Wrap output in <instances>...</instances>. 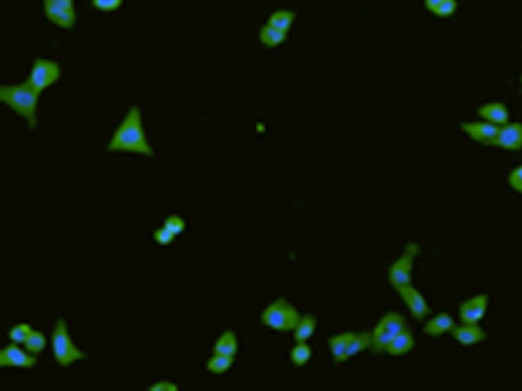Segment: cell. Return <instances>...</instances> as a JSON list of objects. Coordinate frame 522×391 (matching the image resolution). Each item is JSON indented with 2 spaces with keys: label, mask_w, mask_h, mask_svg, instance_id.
I'll return each instance as SVG.
<instances>
[{
  "label": "cell",
  "mask_w": 522,
  "mask_h": 391,
  "mask_svg": "<svg viewBox=\"0 0 522 391\" xmlns=\"http://www.w3.org/2000/svg\"><path fill=\"white\" fill-rule=\"evenodd\" d=\"M317 330V317L312 313L302 315L300 322L295 327V341L296 343H303V341H309L310 337L315 334Z\"/></svg>",
  "instance_id": "cell-20"
},
{
  "label": "cell",
  "mask_w": 522,
  "mask_h": 391,
  "mask_svg": "<svg viewBox=\"0 0 522 391\" xmlns=\"http://www.w3.org/2000/svg\"><path fill=\"white\" fill-rule=\"evenodd\" d=\"M108 151L114 154H131L143 155V157H154L155 151L148 143L147 132L143 127V117H141L140 106L133 105L124 115L118 127L112 134L107 145Z\"/></svg>",
  "instance_id": "cell-1"
},
{
  "label": "cell",
  "mask_w": 522,
  "mask_h": 391,
  "mask_svg": "<svg viewBox=\"0 0 522 391\" xmlns=\"http://www.w3.org/2000/svg\"><path fill=\"white\" fill-rule=\"evenodd\" d=\"M479 118L486 122H491L494 125H505L507 122H510V112H508V106L501 101H491L486 103V105L479 106L477 108Z\"/></svg>",
  "instance_id": "cell-14"
},
{
  "label": "cell",
  "mask_w": 522,
  "mask_h": 391,
  "mask_svg": "<svg viewBox=\"0 0 522 391\" xmlns=\"http://www.w3.org/2000/svg\"><path fill=\"white\" fill-rule=\"evenodd\" d=\"M92 8L101 12H114L122 8L124 0H91Z\"/></svg>",
  "instance_id": "cell-31"
},
{
  "label": "cell",
  "mask_w": 522,
  "mask_h": 391,
  "mask_svg": "<svg viewBox=\"0 0 522 391\" xmlns=\"http://www.w3.org/2000/svg\"><path fill=\"white\" fill-rule=\"evenodd\" d=\"M41 94L42 92H39L28 81L21 84L0 85V101L11 108L16 115L25 118L30 129H35L39 124L37 108Z\"/></svg>",
  "instance_id": "cell-2"
},
{
  "label": "cell",
  "mask_w": 522,
  "mask_h": 391,
  "mask_svg": "<svg viewBox=\"0 0 522 391\" xmlns=\"http://www.w3.org/2000/svg\"><path fill=\"white\" fill-rule=\"evenodd\" d=\"M521 85H522V75H521Z\"/></svg>",
  "instance_id": "cell-35"
},
{
  "label": "cell",
  "mask_w": 522,
  "mask_h": 391,
  "mask_svg": "<svg viewBox=\"0 0 522 391\" xmlns=\"http://www.w3.org/2000/svg\"><path fill=\"white\" fill-rule=\"evenodd\" d=\"M237 350H239V341L233 330H225L213 344V353H221V355H232L236 357Z\"/></svg>",
  "instance_id": "cell-22"
},
{
  "label": "cell",
  "mask_w": 522,
  "mask_h": 391,
  "mask_svg": "<svg viewBox=\"0 0 522 391\" xmlns=\"http://www.w3.org/2000/svg\"><path fill=\"white\" fill-rule=\"evenodd\" d=\"M406 326H408V322H406L404 315L397 313V311H388V313H385L382 318H379L378 324L375 326V329L383 330V332L394 334L395 336V334L401 332Z\"/></svg>",
  "instance_id": "cell-18"
},
{
  "label": "cell",
  "mask_w": 522,
  "mask_h": 391,
  "mask_svg": "<svg viewBox=\"0 0 522 391\" xmlns=\"http://www.w3.org/2000/svg\"><path fill=\"white\" fill-rule=\"evenodd\" d=\"M460 129L474 141V143L482 145V147H491L493 139L497 138L500 125H494L491 122H486L482 118L474 122H461Z\"/></svg>",
  "instance_id": "cell-10"
},
{
  "label": "cell",
  "mask_w": 522,
  "mask_h": 391,
  "mask_svg": "<svg viewBox=\"0 0 522 391\" xmlns=\"http://www.w3.org/2000/svg\"><path fill=\"white\" fill-rule=\"evenodd\" d=\"M258 39H260L261 45H265V47L273 49L279 47V45L286 44L287 42V33L282 32V30H277L270 25H263L258 32Z\"/></svg>",
  "instance_id": "cell-19"
},
{
  "label": "cell",
  "mask_w": 522,
  "mask_h": 391,
  "mask_svg": "<svg viewBox=\"0 0 522 391\" xmlns=\"http://www.w3.org/2000/svg\"><path fill=\"white\" fill-rule=\"evenodd\" d=\"M312 346H310L306 341H303V343H296L295 346H293V350H291L289 353V359L296 367H305L306 363L312 360Z\"/></svg>",
  "instance_id": "cell-25"
},
{
  "label": "cell",
  "mask_w": 522,
  "mask_h": 391,
  "mask_svg": "<svg viewBox=\"0 0 522 391\" xmlns=\"http://www.w3.org/2000/svg\"><path fill=\"white\" fill-rule=\"evenodd\" d=\"M416 346L415 334H413L411 327L406 326L401 332H397V336L392 339L390 346L386 348V353L392 355V357H404V355L411 353Z\"/></svg>",
  "instance_id": "cell-16"
},
{
  "label": "cell",
  "mask_w": 522,
  "mask_h": 391,
  "mask_svg": "<svg viewBox=\"0 0 522 391\" xmlns=\"http://www.w3.org/2000/svg\"><path fill=\"white\" fill-rule=\"evenodd\" d=\"M395 293H397L399 297L404 301V304L408 306V310L411 311L415 320L423 322V320H427V318L430 317V313H432L430 304H428V301L425 299L421 290L416 289L413 284H409V286H404V287H399Z\"/></svg>",
  "instance_id": "cell-9"
},
{
  "label": "cell",
  "mask_w": 522,
  "mask_h": 391,
  "mask_svg": "<svg viewBox=\"0 0 522 391\" xmlns=\"http://www.w3.org/2000/svg\"><path fill=\"white\" fill-rule=\"evenodd\" d=\"M148 391H178V384L173 383V381L162 379V381H157V383L150 384V386H148Z\"/></svg>",
  "instance_id": "cell-33"
},
{
  "label": "cell",
  "mask_w": 522,
  "mask_h": 391,
  "mask_svg": "<svg viewBox=\"0 0 522 391\" xmlns=\"http://www.w3.org/2000/svg\"><path fill=\"white\" fill-rule=\"evenodd\" d=\"M44 14L52 25L72 30L77 25L75 0H44Z\"/></svg>",
  "instance_id": "cell-7"
},
{
  "label": "cell",
  "mask_w": 522,
  "mask_h": 391,
  "mask_svg": "<svg viewBox=\"0 0 522 391\" xmlns=\"http://www.w3.org/2000/svg\"><path fill=\"white\" fill-rule=\"evenodd\" d=\"M489 306V296L488 294H475V296L468 297L458 308V315L463 324H481L482 318L488 313Z\"/></svg>",
  "instance_id": "cell-11"
},
{
  "label": "cell",
  "mask_w": 522,
  "mask_h": 391,
  "mask_svg": "<svg viewBox=\"0 0 522 391\" xmlns=\"http://www.w3.org/2000/svg\"><path fill=\"white\" fill-rule=\"evenodd\" d=\"M233 363H236V357H232V355L213 353V357L206 362V369L207 372L214 374V376H223L232 369Z\"/></svg>",
  "instance_id": "cell-21"
},
{
  "label": "cell",
  "mask_w": 522,
  "mask_h": 391,
  "mask_svg": "<svg viewBox=\"0 0 522 391\" xmlns=\"http://www.w3.org/2000/svg\"><path fill=\"white\" fill-rule=\"evenodd\" d=\"M23 346L26 348V350L30 351V353H34V355H41L42 351L45 350V346H48V337H45V334L42 332V330H32V334L28 336V339L25 341V344Z\"/></svg>",
  "instance_id": "cell-26"
},
{
  "label": "cell",
  "mask_w": 522,
  "mask_h": 391,
  "mask_svg": "<svg viewBox=\"0 0 522 391\" xmlns=\"http://www.w3.org/2000/svg\"><path fill=\"white\" fill-rule=\"evenodd\" d=\"M419 256V244L416 242H408L404 247V253L390 264L388 268V282L390 286L395 290L399 287H404L413 284V270H415V261Z\"/></svg>",
  "instance_id": "cell-5"
},
{
  "label": "cell",
  "mask_w": 522,
  "mask_h": 391,
  "mask_svg": "<svg viewBox=\"0 0 522 391\" xmlns=\"http://www.w3.org/2000/svg\"><path fill=\"white\" fill-rule=\"evenodd\" d=\"M37 355L30 353L18 343H9L0 350V367H16V369H32L37 366Z\"/></svg>",
  "instance_id": "cell-8"
},
{
  "label": "cell",
  "mask_w": 522,
  "mask_h": 391,
  "mask_svg": "<svg viewBox=\"0 0 522 391\" xmlns=\"http://www.w3.org/2000/svg\"><path fill=\"white\" fill-rule=\"evenodd\" d=\"M51 350L52 357H54L59 367H70L75 362L87 359V355L72 341L70 332H68V324L65 318L56 320L54 329L51 332Z\"/></svg>",
  "instance_id": "cell-3"
},
{
  "label": "cell",
  "mask_w": 522,
  "mask_h": 391,
  "mask_svg": "<svg viewBox=\"0 0 522 391\" xmlns=\"http://www.w3.org/2000/svg\"><path fill=\"white\" fill-rule=\"evenodd\" d=\"M352 330H345V332L328 337V346L329 350H331L335 363H345L346 360H348V346L350 341H352Z\"/></svg>",
  "instance_id": "cell-17"
},
{
  "label": "cell",
  "mask_w": 522,
  "mask_h": 391,
  "mask_svg": "<svg viewBox=\"0 0 522 391\" xmlns=\"http://www.w3.org/2000/svg\"><path fill=\"white\" fill-rule=\"evenodd\" d=\"M295 19H296L295 11H291V9H277V11H273L272 14L269 16L267 25L289 33V30H291V26H293V23H295Z\"/></svg>",
  "instance_id": "cell-23"
},
{
  "label": "cell",
  "mask_w": 522,
  "mask_h": 391,
  "mask_svg": "<svg viewBox=\"0 0 522 391\" xmlns=\"http://www.w3.org/2000/svg\"><path fill=\"white\" fill-rule=\"evenodd\" d=\"M491 147L501 148L507 151H521L522 150V122H507L500 125L497 138L493 139Z\"/></svg>",
  "instance_id": "cell-12"
},
{
  "label": "cell",
  "mask_w": 522,
  "mask_h": 391,
  "mask_svg": "<svg viewBox=\"0 0 522 391\" xmlns=\"http://www.w3.org/2000/svg\"><path fill=\"white\" fill-rule=\"evenodd\" d=\"M452 337L456 339V343H460L461 346L468 348V346H475V344L482 343V341L488 339V334L486 330L482 329L481 324H463L461 322L460 326L452 327L451 332Z\"/></svg>",
  "instance_id": "cell-13"
},
{
  "label": "cell",
  "mask_w": 522,
  "mask_h": 391,
  "mask_svg": "<svg viewBox=\"0 0 522 391\" xmlns=\"http://www.w3.org/2000/svg\"><path fill=\"white\" fill-rule=\"evenodd\" d=\"M456 11H458V0H444V2H442V4L439 6L434 12H432V14H434L435 18L446 19V18L455 16Z\"/></svg>",
  "instance_id": "cell-28"
},
{
  "label": "cell",
  "mask_w": 522,
  "mask_h": 391,
  "mask_svg": "<svg viewBox=\"0 0 522 391\" xmlns=\"http://www.w3.org/2000/svg\"><path fill=\"white\" fill-rule=\"evenodd\" d=\"M455 326L456 324H455V320H452L451 315L446 313V311H441V313L427 318V322H425V326H423V332L430 337H439V336H444V334L451 332Z\"/></svg>",
  "instance_id": "cell-15"
},
{
  "label": "cell",
  "mask_w": 522,
  "mask_h": 391,
  "mask_svg": "<svg viewBox=\"0 0 522 391\" xmlns=\"http://www.w3.org/2000/svg\"><path fill=\"white\" fill-rule=\"evenodd\" d=\"M366 350H371V332L369 330L353 332L348 346V359H352V357H355V355L362 353Z\"/></svg>",
  "instance_id": "cell-24"
},
{
  "label": "cell",
  "mask_w": 522,
  "mask_h": 391,
  "mask_svg": "<svg viewBox=\"0 0 522 391\" xmlns=\"http://www.w3.org/2000/svg\"><path fill=\"white\" fill-rule=\"evenodd\" d=\"M300 318H302V313L296 310L295 304L287 301L286 297H279L261 311L260 322L275 332H293Z\"/></svg>",
  "instance_id": "cell-4"
},
{
  "label": "cell",
  "mask_w": 522,
  "mask_h": 391,
  "mask_svg": "<svg viewBox=\"0 0 522 391\" xmlns=\"http://www.w3.org/2000/svg\"><path fill=\"white\" fill-rule=\"evenodd\" d=\"M164 226H166L169 231H173V233L178 237V235L183 233L185 228H187V221H185L181 216H178V214H171V216H167L166 220H164Z\"/></svg>",
  "instance_id": "cell-29"
},
{
  "label": "cell",
  "mask_w": 522,
  "mask_h": 391,
  "mask_svg": "<svg viewBox=\"0 0 522 391\" xmlns=\"http://www.w3.org/2000/svg\"><path fill=\"white\" fill-rule=\"evenodd\" d=\"M61 75L63 68L58 61L37 58L32 63V70H30V75L26 81L34 85L39 92H44L45 89L52 87L61 78Z\"/></svg>",
  "instance_id": "cell-6"
},
{
  "label": "cell",
  "mask_w": 522,
  "mask_h": 391,
  "mask_svg": "<svg viewBox=\"0 0 522 391\" xmlns=\"http://www.w3.org/2000/svg\"><path fill=\"white\" fill-rule=\"evenodd\" d=\"M507 183H508V187L512 188V190L522 195V164L515 165V167L512 169L510 172H508Z\"/></svg>",
  "instance_id": "cell-30"
},
{
  "label": "cell",
  "mask_w": 522,
  "mask_h": 391,
  "mask_svg": "<svg viewBox=\"0 0 522 391\" xmlns=\"http://www.w3.org/2000/svg\"><path fill=\"white\" fill-rule=\"evenodd\" d=\"M442 2H444V0H425V8H427L430 12H434L435 9L442 4Z\"/></svg>",
  "instance_id": "cell-34"
},
{
  "label": "cell",
  "mask_w": 522,
  "mask_h": 391,
  "mask_svg": "<svg viewBox=\"0 0 522 391\" xmlns=\"http://www.w3.org/2000/svg\"><path fill=\"white\" fill-rule=\"evenodd\" d=\"M174 238H176V235H174L173 231L167 230L166 226L157 228V230L154 231V240L157 242L158 245H162V247H166V245H171V244H173Z\"/></svg>",
  "instance_id": "cell-32"
},
{
  "label": "cell",
  "mask_w": 522,
  "mask_h": 391,
  "mask_svg": "<svg viewBox=\"0 0 522 391\" xmlns=\"http://www.w3.org/2000/svg\"><path fill=\"white\" fill-rule=\"evenodd\" d=\"M32 330H34V327L30 326V324L26 322H21V324H16L14 327H11L8 332L9 339L12 341V343H18V344H25V341L28 339V336L32 334Z\"/></svg>",
  "instance_id": "cell-27"
}]
</instances>
